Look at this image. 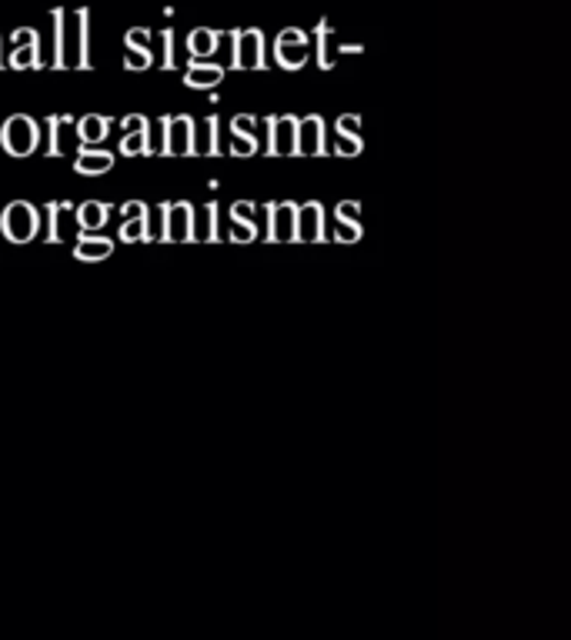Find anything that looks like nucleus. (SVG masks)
I'll return each instance as SVG.
<instances>
[{"mask_svg":"<svg viewBox=\"0 0 571 640\" xmlns=\"http://www.w3.org/2000/svg\"><path fill=\"white\" fill-rule=\"evenodd\" d=\"M358 131H362V117H358V113H345V117H337L334 134H358Z\"/></svg>","mask_w":571,"mask_h":640,"instance_id":"nucleus-26","label":"nucleus"},{"mask_svg":"<svg viewBox=\"0 0 571 640\" xmlns=\"http://www.w3.org/2000/svg\"><path fill=\"white\" fill-rule=\"evenodd\" d=\"M214 47H217V34L211 31H194L187 41V51L194 54V61H204L207 54H214Z\"/></svg>","mask_w":571,"mask_h":640,"instance_id":"nucleus-20","label":"nucleus"},{"mask_svg":"<svg viewBox=\"0 0 571 640\" xmlns=\"http://www.w3.org/2000/svg\"><path fill=\"white\" fill-rule=\"evenodd\" d=\"M268 217H271V240H294V220H298V204L284 200V204H271L268 207Z\"/></svg>","mask_w":571,"mask_h":640,"instance_id":"nucleus-9","label":"nucleus"},{"mask_svg":"<svg viewBox=\"0 0 571 640\" xmlns=\"http://www.w3.org/2000/svg\"><path fill=\"white\" fill-rule=\"evenodd\" d=\"M168 158H194V120L187 113L164 117V148Z\"/></svg>","mask_w":571,"mask_h":640,"instance_id":"nucleus-3","label":"nucleus"},{"mask_svg":"<svg viewBox=\"0 0 571 640\" xmlns=\"http://www.w3.org/2000/svg\"><path fill=\"white\" fill-rule=\"evenodd\" d=\"M238 47H235V67H265V54H261V34H235Z\"/></svg>","mask_w":571,"mask_h":640,"instance_id":"nucleus-10","label":"nucleus"},{"mask_svg":"<svg viewBox=\"0 0 571 640\" xmlns=\"http://www.w3.org/2000/svg\"><path fill=\"white\" fill-rule=\"evenodd\" d=\"M278 44H308V37H304L301 31H284V34L278 37Z\"/></svg>","mask_w":571,"mask_h":640,"instance_id":"nucleus-31","label":"nucleus"},{"mask_svg":"<svg viewBox=\"0 0 571 640\" xmlns=\"http://www.w3.org/2000/svg\"><path fill=\"white\" fill-rule=\"evenodd\" d=\"M294 240H311V243L324 240V210H321V204H317V200H311V204L298 207Z\"/></svg>","mask_w":571,"mask_h":640,"instance_id":"nucleus-8","label":"nucleus"},{"mask_svg":"<svg viewBox=\"0 0 571 640\" xmlns=\"http://www.w3.org/2000/svg\"><path fill=\"white\" fill-rule=\"evenodd\" d=\"M141 67H151V51L148 47H131L128 70H141Z\"/></svg>","mask_w":571,"mask_h":640,"instance_id":"nucleus-29","label":"nucleus"},{"mask_svg":"<svg viewBox=\"0 0 571 640\" xmlns=\"http://www.w3.org/2000/svg\"><path fill=\"white\" fill-rule=\"evenodd\" d=\"M255 127H258V117L255 113H238L231 120V134H255Z\"/></svg>","mask_w":571,"mask_h":640,"instance_id":"nucleus-27","label":"nucleus"},{"mask_svg":"<svg viewBox=\"0 0 571 640\" xmlns=\"http://www.w3.org/2000/svg\"><path fill=\"white\" fill-rule=\"evenodd\" d=\"M231 217H245V220H255V204L251 200H238L231 207Z\"/></svg>","mask_w":571,"mask_h":640,"instance_id":"nucleus-30","label":"nucleus"},{"mask_svg":"<svg viewBox=\"0 0 571 640\" xmlns=\"http://www.w3.org/2000/svg\"><path fill=\"white\" fill-rule=\"evenodd\" d=\"M114 167V154H107V151H80L77 154V161H74V171L77 174H107Z\"/></svg>","mask_w":571,"mask_h":640,"instance_id":"nucleus-15","label":"nucleus"},{"mask_svg":"<svg viewBox=\"0 0 571 640\" xmlns=\"http://www.w3.org/2000/svg\"><path fill=\"white\" fill-rule=\"evenodd\" d=\"M194 154L197 158H217L220 154V144H217V117L214 113L201 123V134H194Z\"/></svg>","mask_w":571,"mask_h":640,"instance_id":"nucleus-12","label":"nucleus"},{"mask_svg":"<svg viewBox=\"0 0 571 640\" xmlns=\"http://www.w3.org/2000/svg\"><path fill=\"white\" fill-rule=\"evenodd\" d=\"M114 253V240L110 237H80L74 247V258L77 261H104Z\"/></svg>","mask_w":571,"mask_h":640,"instance_id":"nucleus-11","label":"nucleus"},{"mask_svg":"<svg viewBox=\"0 0 571 640\" xmlns=\"http://www.w3.org/2000/svg\"><path fill=\"white\" fill-rule=\"evenodd\" d=\"M107 127H110V120L100 117V113L80 117V120H77V138H80V144H100V141L107 138Z\"/></svg>","mask_w":571,"mask_h":640,"instance_id":"nucleus-13","label":"nucleus"},{"mask_svg":"<svg viewBox=\"0 0 571 640\" xmlns=\"http://www.w3.org/2000/svg\"><path fill=\"white\" fill-rule=\"evenodd\" d=\"M77 224H80L84 230H97V227H104V224H107V204H100V200H87V204H80V207H77Z\"/></svg>","mask_w":571,"mask_h":640,"instance_id":"nucleus-17","label":"nucleus"},{"mask_svg":"<svg viewBox=\"0 0 571 640\" xmlns=\"http://www.w3.org/2000/svg\"><path fill=\"white\" fill-rule=\"evenodd\" d=\"M278 64L288 70H298L308 64V44H278Z\"/></svg>","mask_w":571,"mask_h":640,"instance_id":"nucleus-18","label":"nucleus"},{"mask_svg":"<svg viewBox=\"0 0 571 640\" xmlns=\"http://www.w3.org/2000/svg\"><path fill=\"white\" fill-rule=\"evenodd\" d=\"M161 214H164V230H161V240H174V243L194 240V207H191L187 200L164 204V207H161Z\"/></svg>","mask_w":571,"mask_h":640,"instance_id":"nucleus-4","label":"nucleus"},{"mask_svg":"<svg viewBox=\"0 0 571 640\" xmlns=\"http://www.w3.org/2000/svg\"><path fill=\"white\" fill-rule=\"evenodd\" d=\"M64 123H71V117H67V113H64V117H47V131H51V134H47V138H51V144L44 148V154H47V158L64 154V144H61V127H64Z\"/></svg>","mask_w":571,"mask_h":640,"instance_id":"nucleus-22","label":"nucleus"},{"mask_svg":"<svg viewBox=\"0 0 571 640\" xmlns=\"http://www.w3.org/2000/svg\"><path fill=\"white\" fill-rule=\"evenodd\" d=\"M220 77H224V67H211V64L191 61V70L184 74V84L194 87V90H207V87H214Z\"/></svg>","mask_w":571,"mask_h":640,"instance_id":"nucleus-14","label":"nucleus"},{"mask_svg":"<svg viewBox=\"0 0 571 640\" xmlns=\"http://www.w3.org/2000/svg\"><path fill=\"white\" fill-rule=\"evenodd\" d=\"M0 230H4V237H8L11 243H28V240H34L37 230H41V214H37V207H31L28 200L8 204V210L0 214Z\"/></svg>","mask_w":571,"mask_h":640,"instance_id":"nucleus-2","label":"nucleus"},{"mask_svg":"<svg viewBox=\"0 0 571 640\" xmlns=\"http://www.w3.org/2000/svg\"><path fill=\"white\" fill-rule=\"evenodd\" d=\"M0 144L11 158H31L41 144V127L28 113H14L0 131Z\"/></svg>","mask_w":571,"mask_h":640,"instance_id":"nucleus-1","label":"nucleus"},{"mask_svg":"<svg viewBox=\"0 0 571 640\" xmlns=\"http://www.w3.org/2000/svg\"><path fill=\"white\" fill-rule=\"evenodd\" d=\"M268 127H271L268 154H274V158H298V117H291V113L268 117Z\"/></svg>","mask_w":571,"mask_h":640,"instance_id":"nucleus-5","label":"nucleus"},{"mask_svg":"<svg viewBox=\"0 0 571 640\" xmlns=\"http://www.w3.org/2000/svg\"><path fill=\"white\" fill-rule=\"evenodd\" d=\"M365 151V141L358 134H334V154L337 158H358Z\"/></svg>","mask_w":571,"mask_h":640,"instance_id":"nucleus-21","label":"nucleus"},{"mask_svg":"<svg viewBox=\"0 0 571 640\" xmlns=\"http://www.w3.org/2000/svg\"><path fill=\"white\" fill-rule=\"evenodd\" d=\"M231 220H235V227H231V240H238V243L258 240V227H255V220H245V217H231Z\"/></svg>","mask_w":571,"mask_h":640,"instance_id":"nucleus-25","label":"nucleus"},{"mask_svg":"<svg viewBox=\"0 0 571 640\" xmlns=\"http://www.w3.org/2000/svg\"><path fill=\"white\" fill-rule=\"evenodd\" d=\"M57 220H61V204H47V243H57L61 240Z\"/></svg>","mask_w":571,"mask_h":640,"instance_id":"nucleus-28","label":"nucleus"},{"mask_svg":"<svg viewBox=\"0 0 571 640\" xmlns=\"http://www.w3.org/2000/svg\"><path fill=\"white\" fill-rule=\"evenodd\" d=\"M324 151V120L317 113L298 120V158H321Z\"/></svg>","mask_w":571,"mask_h":640,"instance_id":"nucleus-6","label":"nucleus"},{"mask_svg":"<svg viewBox=\"0 0 571 640\" xmlns=\"http://www.w3.org/2000/svg\"><path fill=\"white\" fill-rule=\"evenodd\" d=\"M194 237L197 240H217V204H207L201 210V224L194 220Z\"/></svg>","mask_w":571,"mask_h":640,"instance_id":"nucleus-19","label":"nucleus"},{"mask_svg":"<svg viewBox=\"0 0 571 640\" xmlns=\"http://www.w3.org/2000/svg\"><path fill=\"white\" fill-rule=\"evenodd\" d=\"M121 127H125V131H134V134H128V138L121 141V154H125V158H134V154H154V148H151V120H148V117L131 113Z\"/></svg>","mask_w":571,"mask_h":640,"instance_id":"nucleus-7","label":"nucleus"},{"mask_svg":"<svg viewBox=\"0 0 571 640\" xmlns=\"http://www.w3.org/2000/svg\"><path fill=\"white\" fill-rule=\"evenodd\" d=\"M231 154H235V158H251V154H258V138H255V134H231Z\"/></svg>","mask_w":571,"mask_h":640,"instance_id":"nucleus-23","label":"nucleus"},{"mask_svg":"<svg viewBox=\"0 0 571 640\" xmlns=\"http://www.w3.org/2000/svg\"><path fill=\"white\" fill-rule=\"evenodd\" d=\"M118 240H125V243H134V240H151V210L128 217V220L121 224V230H118Z\"/></svg>","mask_w":571,"mask_h":640,"instance_id":"nucleus-16","label":"nucleus"},{"mask_svg":"<svg viewBox=\"0 0 571 640\" xmlns=\"http://www.w3.org/2000/svg\"><path fill=\"white\" fill-rule=\"evenodd\" d=\"M362 224L358 220H345V217H337V237L334 240H341V243H355V240H362Z\"/></svg>","mask_w":571,"mask_h":640,"instance_id":"nucleus-24","label":"nucleus"}]
</instances>
